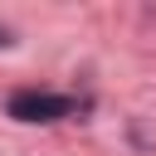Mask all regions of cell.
I'll use <instances>...</instances> for the list:
<instances>
[{"label":"cell","mask_w":156,"mask_h":156,"mask_svg":"<svg viewBox=\"0 0 156 156\" xmlns=\"http://www.w3.org/2000/svg\"><path fill=\"white\" fill-rule=\"evenodd\" d=\"M10 117H15V122H58V117H73V98L24 88V93L10 98Z\"/></svg>","instance_id":"6da1fadb"},{"label":"cell","mask_w":156,"mask_h":156,"mask_svg":"<svg viewBox=\"0 0 156 156\" xmlns=\"http://www.w3.org/2000/svg\"><path fill=\"white\" fill-rule=\"evenodd\" d=\"M5 44H10V29H0V49H5Z\"/></svg>","instance_id":"7a4b0ae2"}]
</instances>
